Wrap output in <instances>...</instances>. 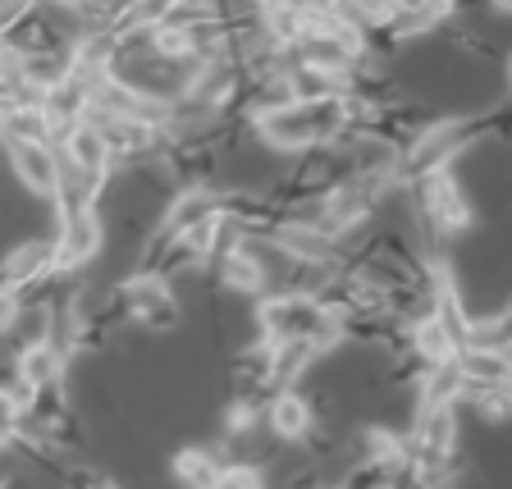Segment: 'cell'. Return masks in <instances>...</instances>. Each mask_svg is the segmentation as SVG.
<instances>
[{
  "mask_svg": "<svg viewBox=\"0 0 512 489\" xmlns=\"http://www.w3.org/2000/svg\"><path fill=\"white\" fill-rule=\"evenodd\" d=\"M252 325H256V339L261 343L307 339V343H316L320 357L330 348H339V343H348L339 320L320 307L316 298H307V293H266V298H256Z\"/></svg>",
  "mask_w": 512,
  "mask_h": 489,
  "instance_id": "1",
  "label": "cell"
},
{
  "mask_svg": "<svg viewBox=\"0 0 512 489\" xmlns=\"http://www.w3.org/2000/svg\"><path fill=\"white\" fill-rule=\"evenodd\" d=\"M407 197H412L416 215H421L430 229H439L444 238L476 229V206H471L467 188L458 183V174L453 170H439V174H430V179L412 183Z\"/></svg>",
  "mask_w": 512,
  "mask_h": 489,
  "instance_id": "2",
  "label": "cell"
},
{
  "mask_svg": "<svg viewBox=\"0 0 512 489\" xmlns=\"http://www.w3.org/2000/svg\"><path fill=\"white\" fill-rule=\"evenodd\" d=\"M119 307H124V316L138 330H151V334H170L183 325V302L174 298L170 279L151 275V270H138L133 279L119 284Z\"/></svg>",
  "mask_w": 512,
  "mask_h": 489,
  "instance_id": "3",
  "label": "cell"
},
{
  "mask_svg": "<svg viewBox=\"0 0 512 489\" xmlns=\"http://www.w3.org/2000/svg\"><path fill=\"white\" fill-rule=\"evenodd\" d=\"M380 192L366 188V183L348 179V183H334V188L320 192V211H316V229L320 234H330L334 243H343L348 234H357V229H366V224L375 220V211H380Z\"/></svg>",
  "mask_w": 512,
  "mask_h": 489,
  "instance_id": "4",
  "label": "cell"
},
{
  "mask_svg": "<svg viewBox=\"0 0 512 489\" xmlns=\"http://www.w3.org/2000/svg\"><path fill=\"white\" fill-rule=\"evenodd\" d=\"M51 243H55V275H78V270L92 266L96 256H101V247H106V224H101L96 211L69 215V220H60V234H55Z\"/></svg>",
  "mask_w": 512,
  "mask_h": 489,
  "instance_id": "5",
  "label": "cell"
},
{
  "mask_svg": "<svg viewBox=\"0 0 512 489\" xmlns=\"http://www.w3.org/2000/svg\"><path fill=\"white\" fill-rule=\"evenodd\" d=\"M10 156V170L32 197H46L55 202V188H60V151L51 142H10L5 147Z\"/></svg>",
  "mask_w": 512,
  "mask_h": 489,
  "instance_id": "6",
  "label": "cell"
},
{
  "mask_svg": "<svg viewBox=\"0 0 512 489\" xmlns=\"http://www.w3.org/2000/svg\"><path fill=\"white\" fill-rule=\"evenodd\" d=\"M55 151H60V160L69 165V170L87 174V179H96V183H110L115 156H110L106 138L96 133V124H87V119H83V124H74L60 142H55Z\"/></svg>",
  "mask_w": 512,
  "mask_h": 489,
  "instance_id": "7",
  "label": "cell"
},
{
  "mask_svg": "<svg viewBox=\"0 0 512 489\" xmlns=\"http://www.w3.org/2000/svg\"><path fill=\"white\" fill-rule=\"evenodd\" d=\"M316 407H311L307 394L298 389H279V394L266 398V430L279 439V444H307L316 435Z\"/></svg>",
  "mask_w": 512,
  "mask_h": 489,
  "instance_id": "8",
  "label": "cell"
},
{
  "mask_svg": "<svg viewBox=\"0 0 512 489\" xmlns=\"http://www.w3.org/2000/svg\"><path fill=\"white\" fill-rule=\"evenodd\" d=\"M46 275H55V243L51 238H28V243L10 247L0 256V284L23 293V288L42 284Z\"/></svg>",
  "mask_w": 512,
  "mask_h": 489,
  "instance_id": "9",
  "label": "cell"
},
{
  "mask_svg": "<svg viewBox=\"0 0 512 489\" xmlns=\"http://www.w3.org/2000/svg\"><path fill=\"white\" fill-rule=\"evenodd\" d=\"M215 279H220L224 293H234V298H266L270 284H266V270H261V261L252 256V247H247V238L234 247V252H224L220 261H215Z\"/></svg>",
  "mask_w": 512,
  "mask_h": 489,
  "instance_id": "10",
  "label": "cell"
},
{
  "mask_svg": "<svg viewBox=\"0 0 512 489\" xmlns=\"http://www.w3.org/2000/svg\"><path fill=\"white\" fill-rule=\"evenodd\" d=\"M453 19V5H398L394 10V23H389V42L403 46V42H426L435 37L444 23Z\"/></svg>",
  "mask_w": 512,
  "mask_h": 489,
  "instance_id": "11",
  "label": "cell"
},
{
  "mask_svg": "<svg viewBox=\"0 0 512 489\" xmlns=\"http://www.w3.org/2000/svg\"><path fill=\"white\" fill-rule=\"evenodd\" d=\"M316 362H320V352H316V343H307V339L270 343V394L293 389V384H298Z\"/></svg>",
  "mask_w": 512,
  "mask_h": 489,
  "instance_id": "12",
  "label": "cell"
},
{
  "mask_svg": "<svg viewBox=\"0 0 512 489\" xmlns=\"http://www.w3.org/2000/svg\"><path fill=\"white\" fill-rule=\"evenodd\" d=\"M174 480H179L183 489H211L215 485V476H220V467L224 462L215 458V448H179V453H174Z\"/></svg>",
  "mask_w": 512,
  "mask_h": 489,
  "instance_id": "13",
  "label": "cell"
},
{
  "mask_svg": "<svg viewBox=\"0 0 512 489\" xmlns=\"http://www.w3.org/2000/svg\"><path fill=\"white\" fill-rule=\"evenodd\" d=\"M211 489H266V471L261 462H224Z\"/></svg>",
  "mask_w": 512,
  "mask_h": 489,
  "instance_id": "14",
  "label": "cell"
},
{
  "mask_svg": "<svg viewBox=\"0 0 512 489\" xmlns=\"http://www.w3.org/2000/svg\"><path fill=\"white\" fill-rule=\"evenodd\" d=\"M64 489H124L115 476H101L92 467H64Z\"/></svg>",
  "mask_w": 512,
  "mask_h": 489,
  "instance_id": "15",
  "label": "cell"
},
{
  "mask_svg": "<svg viewBox=\"0 0 512 489\" xmlns=\"http://www.w3.org/2000/svg\"><path fill=\"white\" fill-rule=\"evenodd\" d=\"M23 316V293H14V288L0 284V339H10L14 325H19Z\"/></svg>",
  "mask_w": 512,
  "mask_h": 489,
  "instance_id": "16",
  "label": "cell"
},
{
  "mask_svg": "<svg viewBox=\"0 0 512 489\" xmlns=\"http://www.w3.org/2000/svg\"><path fill=\"white\" fill-rule=\"evenodd\" d=\"M0 489H19V485H14V480H0Z\"/></svg>",
  "mask_w": 512,
  "mask_h": 489,
  "instance_id": "17",
  "label": "cell"
},
{
  "mask_svg": "<svg viewBox=\"0 0 512 489\" xmlns=\"http://www.w3.org/2000/svg\"><path fill=\"white\" fill-rule=\"evenodd\" d=\"M320 489H348V485H320Z\"/></svg>",
  "mask_w": 512,
  "mask_h": 489,
  "instance_id": "18",
  "label": "cell"
},
{
  "mask_svg": "<svg viewBox=\"0 0 512 489\" xmlns=\"http://www.w3.org/2000/svg\"><path fill=\"white\" fill-rule=\"evenodd\" d=\"M508 394H512V380H508Z\"/></svg>",
  "mask_w": 512,
  "mask_h": 489,
  "instance_id": "19",
  "label": "cell"
}]
</instances>
